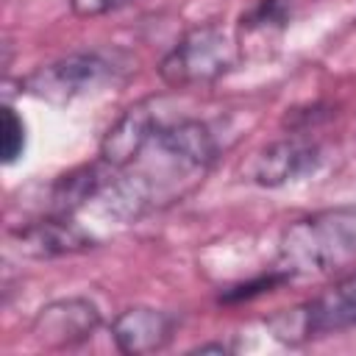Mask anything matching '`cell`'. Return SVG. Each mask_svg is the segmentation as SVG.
Returning a JSON list of instances; mask_svg holds the SVG:
<instances>
[{
    "label": "cell",
    "instance_id": "1",
    "mask_svg": "<svg viewBox=\"0 0 356 356\" xmlns=\"http://www.w3.org/2000/svg\"><path fill=\"white\" fill-rule=\"evenodd\" d=\"M217 156L220 142L209 122L197 117L161 120L142 153L122 170H114L100 200L117 220L136 222L192 195L211 172Z\"/></svg>",
    "mask_w": 356,
    "mask_h": 356
},
{
    "label": "cell",
    "instance_id": "2",
    "mask_svg": "<svg viewBox=\"0 0 356 356\" xmlns=\"http://www.w3.org/2000/svg\"><path fill=\"white\" fill-rule=\"evenodd\" d=\"M356 264V203L292 220L278 239L273 270L286 281L331 275Z\"/></svg>",
    "mask_w": 356,
    "mask_h": 356
},
{
    "label": "cell",
    "instance_id": "3",
    "mask_svg": "<svg viewBox=\"0 0 356 356\" xmlns=\"http://www.w3.org/2000/svg\"><path fill=\"white\" fill-rule=\"evenodd\" d=\"M128 61L117 50H78L33 70L19 81V86L36 100L64 106L122 83Z\"/></svg>",
    "mask_w": 356,
    "mask_h": 356
},
{
    "label": "cell",
    "instance_id": "4",
    "mask_svg": "<svg viewBox=\"0 0 356 356\" xmlns=\"http://www.w3.org/2000/svg\"><path fill=\"white\" fill-rule=\"evenodd\" d=\"M236 64H239L236 39L214 22H203L178 36V42L159 61V75L172 89H189L220 81Z\"/></svg>",
    "mask_w": 356,
    "mask_h": 356
},
{
    "label": "cell",
    "instance_id": "5",
    "mask_svg": "<svg viewBox=\"0 0 356 356\" xmlns=\"http://www.w3.org/2000/svg\"><path fill=\"white\" fill-rule=\"evenodd\" d=\"M270 328L273 337L286 345L356 328V273L342 275L337 284H331L309 303L292 312H281L270 320Z\"/></svg>",
    "mask_w": 356,
    "mask_h": 356
},
{
    "label": "cell",
    "instance_id": "6",
    "mask_svg": "<svg viewBox=\"0 0 356 356\" xmlns=\"http://www.w3.org/2000/svg\"><path fill=\"white\" fill-rule=\"evenodd\" d=\"M323 161V147L309 134L289 131L286 136L261 145L242 167V175L261 186V189H278L286 184H295L306 175H312Z\"/></svg>",
    "mask_w": 356,
    "mask_h": 356
},
{
    "label": "cell",
    "instance_id": "7",
    "mask_svg": "<svg viewBox=\"0 0 356 356\" xmlns=\"http://www.w3.org/2000/svg\"><path fill=\"white\" fill-rule=\"evenodd\" d=\"M100 328V309L89 298H56L31 320V337L50 350L83 345Z\"/></svg>",
    "mask_w": 356,
    "mask_h": 356
},
{
    "label": "cell",
    "instance_id": "8",
    "mask_svg": "<svg viewBox=\"0 0 356 356\" xmlns=\"http://www.w3.org/2000/svg\"><path fill=\"white\" fill-rule=\"evenodd\" d=\"M8 236L14 242V250L25 259H58L95 248V236L64 214H39L28 222L14 225Z\"/></svg>",
    "mask_w": 356,
    "mask_h": 356
},
{
    "label": "cell",
    "instance_id": "9",
    "mask_svg": "<svg viewBox=\"0 0 356 356\" xmlns=\"http://www.w3.org/2000/svg\"><path fill=\"white\" fill-rule=\"evenodd\" d=\"M178 328V317L172 312L156 306H131L111 320V339L120 353L145 356L164 350Z\"/></svg>",
    "mask_w": 356,
    "mask_h": 356
},
{
    "label": "cell",
    "instance_id": "10",
    "mask_svg": "<svg viewBox=\"0 0 356 356\" xmlns=\"http://www.w3.org/2000/svg\"><path fill=\"white\" fill-rule=\"evenodd\" d=\"M161 114L156 108V100H139L131 108L122 111V117L106 131V136L100 139V153L97 159H103L108 167L122 170L125 164H131L142 147L150 142V136L156 134V128L161 125Z\"/></svg>",
    "mask_w": 356,
    "mask_h": 356
},
{
    "label": "cell",
    "instance_id": "11",
    "mask_svg": "<svg viewBox=\"0 0 356 356\" xmlns=\"http://www.w3.org/2000/svg\"><path fill=\"white\" fill-rule=\"evenodd\" d=\"M111 178H114V167H108L103 159H97L92 164H81V167L58 175L47 186V197H44V211L42 214L72 217L81 206H86L89 200L100 197Z\"/></svg>",
    "mask_w": 356,
    "mask_h": 356
},
{
    "label": "cell",
    "instance_id": "12",
    "mask_svg": "<svg viewBox=\"0 0 356 356\" xmlns=\"http://www.w3.org/2000/svg\"><path fill=\"white\" fill-rule=\"evenodd\" d=\"M28 145V134H25V120L6 103L0 111V156L6 164H14Z\"/></svg>",
    "mask_w": 356,
    "mask_h": 356
},
{
    "label": "cell",
    "instance_id": "13",
    "mask_svg": "<svg viewBox=\"0 0 356 356\" xmlns=\"http://www.w3.org/2000/svg\"><path fill=\"white\" fill-rule=\"evenodd\" d=\"M281 284H286V278H284L278 270H273V267H270L264 275H259V278H253V281H245V284H236V286L225 289V292L220 295V303H239V300H250V298L264 295V292H270L273 286H281Z\"/></svg>",
    "mask_w": 356,
    "mask_h": 356
},
{
    "label": "cell",
    "instance_id": "14",
    "mask_svg": "<svg viewBox=\"0 0 356 356\" xmlns=\"http://www.w3.org/2000/svg\"><path fill=\"white\" fill-rule=\"evenodd\" d=\"M289 19V3L286 0H261L248 17V28H273V25H284Z\"/></svg>",
    "mask_w": 356,
    "mask_h": 356
},
{
    "label": "cell",
    "instance_id": "15",
    "mask_svg": "<svg viewBox=\"0 0 356 356\" xmlns=\"http://www.w3.org/2000/svg\"><path fill=\"white\" fill-rule=\"evenodd\" d=\"M134 0H67L70 11L75 17H83V19H92V17H103V14H111V11H120L125 6H131Z\"/></svg>",
    "mask_w": 356,
    "mask_h": 356
},
{
    "label": "cell",
    "instance_id": "16",
    "mask_svg": "<svg viewBox=\"0 0 356 356\" xmlns=\"http://www.w3.org/2000/svg\"><path fill=\"white\" fill-rule=\"evenodd\" d=\"M231 350V345H225V342H206V345H195L189 353H228Z\"/></svg>",
    "mask_w": 356,
    "mask_h": 356
}]
</instances>
